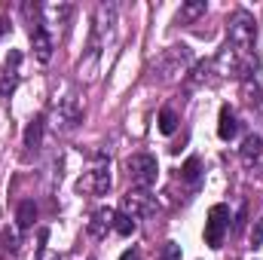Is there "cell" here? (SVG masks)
Masks as SVG:
<instances>
[{
  "instance_id": "cell-11",
  "label": "cell",
  "mask_w": 263,
  "mask_h": 260,
  "mask_svg": "<svg viewBox=\"0 0 263 260\" xmlns=\"http://www.w3.org/2000/svg\"><path fill=\"white\" fill-rule=\"evenodd\" d=\"M239 135V120H236V110L230 104L220 107V117H217V138L220 141H233Z\"/></svg>"
},
{
  "instance_id": "cell-5",
  "label": "cell",
  "mask_w": 263,
  "mask_h": 260,
  "mask_svg": "<svg viewBox=\"0 0 263 260\" xmlns=\"http://www.w3.org/2000/svg\"><path fill=\"white\" fill-rule=\"evenodd\" d=\"M227 230H230V208L217 202V205H211L208 220H205V242H208L211 248H220Z\"/></svg>"
},
{
  "instance_id": "cell-25",
  "label": "cell",
  "mask_w": 263,
  "mask_h": 260,
  "mask_svg": "<svg viewBox=\"0 0 263 260\" xmlns=\"http://www.w3.org/2000/svg\"><path fill=\"white\" fill-rule=\"evenodd\" d=\"M52 260H62V257H52Z\"/></svg>"
},
{
  "instance_id": "cell-14",
  "label": "cell",
  "mask_w": 263,
  "mask_h": 260,
  "mask_svg": "<svg viewBox=\"0 0 263 260\" xmlns=\"http://www.w3.org/2000/svg\"><path fill=\"white\" fill-rule=\"evenodd\" d=\"M34 220H37V205H34L31 199H25V202L18 205V211H15V224H18V230H31Z\"/></svg>"
},
{
  "instance_id": "cell-16",
  "label": "cell",
  "mask_w": 263,
  "mask_h": 260,
  "mask_svg": "<svg viewBox=\"0 0 263 260\" xmlns=\"http://www.w3.org/2000/svg\"><path fill=\"white\" fill-rule=\"evenodd\" d=\"M199 175H202V162H199V156H190L184 162V169H181V178L187 184H199Z\"/></svg>"
},
{
  "instance_id": "cell-6",
  "label": "cell",
  "mask_w": 263,
  "mask_h": 260,
  "mask_svg": "<svg viewBox=\"0 0 263 260\" xmlns=\"http://www.w3.org/2000/svg\"><path fill=\"white\" fill-rule=\"evenodd\" d=\"M153 196L147 190H129L123 196V214L129 217H144V214H153Z\"/></svg>"
},
{
  "instance_id": "cell-15",
  "label": "cell",
  "mask_w": 263,
  "mask_h": 260,
  "mask_svg": "<svg viewBox=\"0 0 263 260\" xmlns=\"http://www.w3.org/2000/svg\"><path fill=\"white\" fill-rule=\"evenodd\" d=\"M263 150V138L260 135H248L245 141H242V159L245 162H251V159H257Z\"/></svg>"
},
{
  "instance_id": "cell-24",
  "label": "cell",
  "mask_w": 263,
  "mask_h": 260,
  "mask_svg": "<svg viewBox=\"0 0 263 260\" xmlns=\"http://www.w3.org/2000/svg\"><path fill=\"white\" fill-rule=\"evenodd\" d=\"M245 227V208H239V214H236V230H242Z\"/></svg>"
},
{
  "instance_id": "cell-19",
  "label": "cell",
  "mask_w": 263,
  "mask_h": 260,
  "mask_svg": "<svg viewBox=\"0 0 263 260\" xmlns=\"http://www.w3.org/2000/svg\"><path fill=\"white\" fill-rule=\"evenodd\" d=\"M3 248H6V254H18V230L3 233Z\"/></svg>"
},
{
  "instance_id": "cell-18",
  "label": "cell",
  "mask_w": 263,
  "mask_h": 260,
  "mask_svg": "<svg viewBox=\"0 0 263 260\" xmlns=\"http://www.w3.org/2000/svg\"><path fill=\"white\" fill-rule=\"evenodd\" d=\"M135 227H138V224H135V217L123 214V211H120V214L114 217V230H117L120 236H132V233H135Z\"/></svg>"
},
{
  "instance_id": "cell-13",
  "label": "cell",
  "mask_w": 263,
  "mask_h": 260,
  "mask_svg": "<svg viewBox=\"0 0 263 260\" xmlns=\"http://www.w3.org/2000/svg\"><path fill=\"white\" fill-rule=\"evenodd\" d=\"M205 9H208L205 0H190V3H184L181 12H178V25H190V22H196L199 15H205Z\"/></svg>"
},
{
  "instance_id": "cell-1",
  "label": "cell",
  "mask_w": 263,
  "mask_h": 260,
  "mask_svg": "<svg viewBox=\"0 0 263 260\" xmlns=\"http://www.w3.org/2000/svg\"><path fill=\"white\" fill-rule=\"evenodd\" d=\"M254 40H257V28H254V15L248 9H239L230 15L227 25V46L239 55V59H254Z\"/></svg>"
},
{
  "instance_id": "cell-4",
  "label": "cell",
  "mask_w": 263,
  "mask_h": 260,
  "mask_svg": "<svg viewBox=\"0 0 263 260\" xmlns=\"http://www.w3.org/2000/svg\"><path fill=\"white\" fill-rule=\"evenodd\" d=\"M193 62V52H190V46H168L165 52H162V59L156 62V70H159V77L162 80H175L178 73H184L187 65Z\"/></svg>"
},
{
  "instance_id": "cell-7",
  "label": "cell",
  "mask_w": 263,
  "mask_h": 260,
  "mask_svg": "<svg viewBox=\"0 0 263 260\" xmlns=\"http://www.w3.org/2000/svg\"><path fill=\"white\" fill-rule=\"evenodd\" d=\"M59 123H62L65 132L77 129V126L83 123V110H80V104H77V95H65V98H62V104H59Z\"/></svg>"
},
{
  "instance_id": "cell-9",
  "label": "cell",
  "mask_w": 263,
  "mask_h": 260,
  "mask_svg": "<svg viewBox=\"0 0 263 260\" xmlns=\"http://www.w3.org/2000/svg\"><path fill=\"white\" fill-rule=\"evenodd\" d=\"M114 217H117L114 208H98V211L92 214V220H89V236H92V239H104L107 230H114Z\"/></svg>"
},
{
  "instance_id": "cell-3",
  "label": "cell",
  "mask_w": 263,
  "mask_h": 260,
  "mask_svg": "<svg viewBox=\"0 0 263 260\" xmlns=\"http://www.w3.org/2000/svg\"><path fill=\"white\" fill-rule=\"evenodd\" d=\"M77 190L86 196H104L110 190V172H107V159L98 153V159H95V165L77 181Z\"/></svg>"
},
{
  "instance_id": "cell-12",
  "label": "cell",
  "mask_w": 263,
  "mask_h": 260,
  "mask_svg": "<svg viewBox=\"0 0 263 260\" xmlns=\"http://www.w3.org/2000/svg\"><path fill=\"white\" fill-rule=\"evenodd\" d=\"M18 86V65H6L0 67V98H9Z\"/></svg>"
},
{
  "instance_id": "cell-17",
  "label": "cell",
  "mask_w": 263,
  "mask_h": 260,
  "mask_svg": "<svg viewBox=\"0 0 263 260\" xmlns=\"http://www.w3.org/2000/svg\"><path fill=\"white\" fill-rule=\"evenodd\" d=\"M175 129H178V114H175L172 107H165V110L159 114V132H162V135H172Z\"/></svg>"
},
{
  "instance_id": "cell-22",
  "label": "cell",
  "mask_w": 263,
  "mask_h": 260,
  "mask_svg": "<svg viewBox=\"0 0 263 260\" xmlns=\"http://www.w3.org/2000/svg\"><path fill=\"white\" fill-rule=\"evenodd\" d=\"M120 260H141V254H138V248H129V251L120 254Z\"/></svg>"
},
{
  "instance_id": "cell-8",
  "label": "cell",
  "mask_w": 263,
  "mask_h": 260,
  "mask_svg": "<svg viewBox=\"0 0 263 260\" xmlns=\"http://www.w3.org/2000/svg\"><path fill=\"white\" fill-rule=\"evenodd\" d=\"M31 43H34V55H37V62L46 65V62L52 59V37H49V31H46L43 25L31 28Z\"/></svg>"
},
{
  "instance_id": "cell-21",
  "label": "cell",
  "mask_w": 263,
  "mask_h": 260,
  "mask_svg": "<svg viewBox=\"0 0 263 260\" xmlns=\"http://www.w3.org/2000/svg\"><path fill=\"white\" fill-rule=\"evenodd\" d=\"M260 245H263V214L257 217V224L251 230V248H260Z\"/></svg>"
},
{
  "instance_id": "cell-10",
  "label": "cell",
  "mask_w": 263,
  "mask_h": 260,
  "mask_svg": "<svg viewBox=\"0 0 263 260\" xmlns=\"http://www.w3.org/2000/svg\"><path fill=\"white\" fill-rule=\"evenodd\" d=\"M43 129H46V117H43V114H37V117H34L31 123H28V129H25V153H28V156L40 150V141H43Z\"/></svg>"
},
{
  "instance_id": "cell-2",
  "label": "cell",
  "mask_w": 263,
  "mask_h": 260,
  "mask_svg": "<svg viewBox=\"0 0 263 260\" xmlns=\"http://www.w3.org/2000/svg\"><path fill=\"white\" fill-rule=\"evenodd\" d=\"M126 172H129V181L135 190H150L153 184H156V172H159V165H156V156H150V153H135L126 159Z\"/></svg>"
},
{
  "instance_id": "cell-20",
  "label": "cell",
  "mask_w": 263,
  "mask_h": 260,
  "mask_svg": "<svg viewBox=\"0 0 263 260\" xmlns=\"http://www.w3.org/2000/svg\"><path fill=\"white\" fill-rule=\"evenodd\" d=\"M159 260H181V245L178 242H165L162 251H159Z\"/></svg>"
},
{
  "instance_id": "cell-23",
  "label": "cell",
  "mask_w": 263,
  "mask_h": 260,
  "mask_svg": "<svg viewBox=\"0 0 263 260\" xmlns=\"http://www.w3.org/2000/svg\"><path fill=\"white\" fill-rule=\"evenodd\" d=\"M9 28H12V25H9V18H3V15H0V40L9 34Z\"/></svg>"
}]
</instances>
